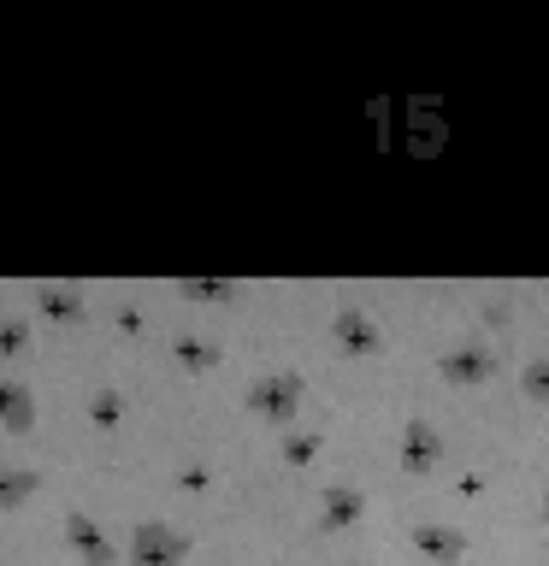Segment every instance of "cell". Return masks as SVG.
I'll return each instance as SVG.
<instances>
[{
	"mask_svg": "<svg viewBox=\"0 0 549 566\" xmlns=\"http://www.w3.org/2000/svg\"><path fill=\"white\" fill-rule=\"evenodd\" d=\"M520 389L531 401H543L549 407V354H538V360H526V371H520Z\"/></svg>",
	"mask_w": 549,
	"mask_h": 566,
	"instance_id": "cell-4",
	"label": "cell"
},
{
	"mask_svg": "<svg viewBox=\"0 0 549 566\" xmlns=\"http://www.w3.org/2000/svg\"><path fill=\"white\" fill-rule=\"evenodd\" d=\"M443 378L460 384V389L485 384V378H496V354L490 348H455V354H443Z\"/></svg>",
	"mask_w": 549,
	"mask_h": 566,
	"instance_id": "cell-1",
	"label": "cell"
},
{
	"mask_svg": "<svg viewBox=\"0 0 549 566\" xmlns=\"http://www.w3.org/2000/svg\"><path fill=\"white\" fill-rule=\"evenodd\" d=\"M543 520H549V490H543Z\"/></svg>",
	"mask_w": 549,
	"mask_h": 566,
	"instance_id": "cell-6",
	"label": "cell"
},
{
	"mask_svg": "<svg viewBox=\"0 0 549 566\" xmlns=\"http://www.w3.org/2000/svg\"><path fill=\"white\" fill-rule=\"evenodd\" d=\"M414 543H419L432 560H443V566L467 555V537H460V531H449V525H425V531H414Z\"/></svg>",
	"mask_w": 549,
	"mask_h": 566,
	"instance_id": "cell-2",
	"label": "cell"
},
{
	"mask_svg": "<svg viewBox=\"0 0 549 566\" xmlns=\"http://www.w3.org/2000/svg\"><path fill=\"white\" fill-rule=\"evenodd\" d=\"M407 467H414V472L437 467V431H432V424H414V431H407Z\"/></svg>",
	"mask_w": 549,
	"mask_h": 566,
	"instance_id": "cell-3",
	"label": "cell"
},
{
	"mask_svg": "<svg viewBox=\"0 0 549 566\" xmlns=\"http://www.w3.org/2000/svg\"><path fill=\"white\" fill-rule=\"evenodd\" d=\"M343 336H349V348H372V331L361 325V318H349V325H343Z\"/></svg>",
	"mask_w": 549,
	"mask_h": 566,
	"instance_id": "cell-5",
	"label": "cell"
}]
</instances>
